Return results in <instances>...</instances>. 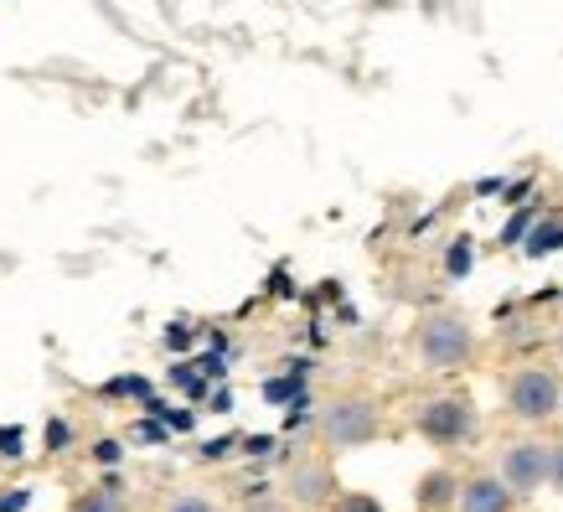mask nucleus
I'll return each mask as SVG.
<instances>
[{"label":"nucleus","mask_w":563,"mask_h":512,"mask_svg":"<svg viewBox=\"0 0 563 512\" xmlns=\"http://www.w3.org/2000/svg\"><path fill=\"white\" fill-rule=\"evenodd\" d=\"M455 497H461V481L450 477V471H429V477L419 481V492H413V502H419L424 512H440V508H450Z\"/></svg>","instance_id":"6e6552de"},{"label":"nucleus","mask_w":563,"mask_h":512,"mask_svg":"<svg viewBox=\"0 0 563 512\" xmlns=\"http://www.w3.org/2000/svg\"><path fill=\"white\" fill-rule=\"evenodd\" d=\"M507 404H512L517 420L538 425V420L563 410V389H559V378L543 373V368H522V373L507 383Z\"/></svg>","instance_id":"f257e3e1"},{"label":"nucleus","mask_w":563,"mask_h":512,"mask_svg":"<svg viewBox=\"0 0 563 512\" xmlns=\"http://www.w3.org/2000/svg\"><path fill=\"white\" fill-rule=\"evenodd\" d=\"M548 466H553V445H538V440H522L501 456V481L512 487L517 497L522 492H538L548 481Z\"/></svg>","instance_id":"20e7f679"},{"label":"nucleus","mask_w":563,"mask_h":512,"mask_svg":"<svg viewBox=\"0 0 563 512\" xmlns=\"http://www.w3.org/2000/svg\"><path fill=\"white\" fill-rule=\"evenodd\" d=\"M290 492H295V502H300V508H321L325 497L336 492V477H331L325 466H295Z\"/></svg>","instance_id":"0eeeda50"},{"label":"nucleus","mask_w":563,"mask_h":512,"mask_svg":"<svg viewBox=\"0 0 563 512\" xmlns=\"http://www.w3.org/2000/svg\"><path fill=\"white\" fill-rule=\"evenodd\" d=\"M559 358H563V341H559Z\"/></svg>","instance_id":"aec40b11"},{"label":"nucleus","mask_w":563,"mask_h":512,"mask_svg":"<svg viewBox=\"0 0 563 512\" xmlns=\"http://www.w3.org/2000/svg\"><path fill=\"white\" fill-rule=\"evenodd\" d=\"M73 512H124V502L114 497V487H103V492H88L73 502Z\"/></svg>","instance_id":"1a4fd4ad"},{"label":"nucleus","mask_w":563,"mask_h":512,"mask_svg":"<svg viewBox=\"0 0 563 512\" xmlns=\"http://www.w3.org/2000/svg\"><path fill=\"white\" fill-rule=\"evenodd\" d=\"M465 270H471V249L455 243V249H450V274H465Z\"/></svg>","instance_id":"ddd939ff"},{"label":"nucleus","mask_w":563,"mask_h":512,"mask_svg":"<svg viewBox=\"0 0 563 512\" xmlns=\"http://www.w3.org/2000/svg\"><path fill=\"white\" fill-rule=\"evenodd\" d=\"M166 512H218V508H212L207 497H197V492H181V497H176V502H172V508H166Z\"/></svg>","instance_id":"f8f14e48"},{"label":"nucleus","mask_w":563,"mask_h":512,"mask_svg":"<svg viewBox=\"0 0 563 512\" xmlns=\"http://www.w3.org/2000/svg\"><path fill=\"white\" fill-rule=\"evenodd\" d=\"M336 512H383V502L367 492H346V497H336Z\"/></svg>","instance_id":"9b49d317"},{"label":"nucleus","mask_w":563,"mask_h":512,"mask_svg":"<svg viewBox=\"0 0 563 512\" xmlns=\"http://www.w3.org/2000/svg\"><path fill=\"white\" fill-rule=\"evenodd\" d=\"M93 456H99L103 466H114V461H120V445H114V440H99V445H93Z\"/></svg>","instance_id":"dca6fc26"},{"label":"nucleus","mask_w":563,"mask_h":512,"mask_svg":"<svg viewBox=\"0 0 563 512\" xmlns=\"http://www.w3.org/2000/svg\"><path fill=\"white\" fill-rule=\"evenodd\" d=\"M243 512H290V508H285V502H269V497H258V502H249Z\"/></svg>","instance_id":"f3484780"},{"label":"nucleus","mask_w":563,"mask_h":512,"mask_svg":"<svg viewBox=\"0 0 563 512\" xmlns=\"http://www.w3.org/2000/svg\"><path fill=\"white\" fill-rule=\"evenodd\" d=\"M264 393H269V399H290V393H295V383H290V378H279V383H269V389H264Z\"/></svg>","instance_id":"a211bd4d"},{"label":"nucleus","mask_w":563,"mask_h":512,"mask_svg":"<svg viewBox=\"0 0 563 512\" xmlns=\"http://www.w3.org/2000/svg\"><path fill=\"white\" fill-rule=\"evenodd\" d=\"M377 435V410L367 399H342L336 410H325V440L331 445H367Z\"/></svg>","instance_id":"39448f33"},{"label":"nucleus","mask_w":563,"mask_h":512,"mask_svg":"<svg viewBox=\"0 0 563 512\" xmlns=\"http://www.w3.org/2000/svg\"><path fill=\"white\" fill-rule=\"evenodd\" d=\"M176 383H181V389H191V393H202V383H197V378H191L187 368H176Z\"/></svg>","instance_id":"6ab92c4d"},{"label":"nucleus","mask_w":563,"mask_h":512,"mask_svg":"<svg viewBox=\"0 0 563 512\" xmlns=\"http://www.w3.org/2000/svg\"><path fill=\"white\" fill-rule=\"evenodd\" d=\"M419 435L434 445H461L476 435V410L465 399H434L419 410Z\"/></svg>","instance_id":"7ed1b4c3"},{"label":"nucleus","mask_w":563,"mask_h":512,"mask_svg":"<svg viewBox=\"0 0 563 512\" xmlns=\"http://www.w3.org/2000/svg\"><path fill=\"white\" fill-rule=\"evenodd\" d=\"M563 243V222H548V228H538V233H532V254H548V249H559Z\"/></svg>","instance_id":"9d476101"},{"label":"nucleus","mask_w":563,"mask_h":512,"mask_svg":"<svg viewBox=\"0 0 563 512\" xmlns=\"http://www.w3.org/2000/svg\"><path fill=\"white\" fill-rule=\"evenodd\" d=\"M471 347H476V337L461 316H429L424 331H419V352H424L429 368H461L471 358Z\"/></svg>","instance_id":"f03ea898"},{"label":"nucleus","mask_w":563,"mask_h":512,"mask_svg":"<svg viewBox=\"0 0 563 512\" xmlns=\"http://www.w3.org/2000/svg\"><path fill=\"white\" fill-rule=\"evenodd\" d=\"M548 481L563 492V445H553V466H548Z\"/></svg>","instance_id":"2eb2a0df"},{"label":"nucleus","mask_w":563,"mask_h":512,"mask_svg":"<svg viewBox=\"0 0 563 512\" xmlns=\"http://www.w3.org/2000/svg\"><path fill=\"white\" fill-rule=\"evenodd\" d=\"M0 456H21V429H0Z\"/></svg>","instance_id":"4468645a"},{"label":"nucleus","mask_w":563,"mask_h":512,"mask_svg":"<svg viewBox=\"0 0 563 512\" xmlns=\"http://www.w3.org/2000/svg\"><path fill=\"white\" fill-rule=\"evenodd\" d=\"M512 487L501 477H476L461 487V512H512Z\"/></svg>","instance_id":"423d86ee"}]
</instances>
